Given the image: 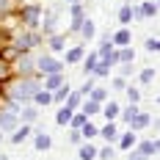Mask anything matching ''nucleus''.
I'll return each mask as SVG.
<instances>
[{
	"label": "nucleus",
	"mask_w": 160,
	"mask_h": 160,
	"mask_svg": "<svg viewBox=\"0 0 160 160\" xmlns=\"http://www.w3.org/2000/svg\"><path fill=\"white\" fill-rule=\"evenodd\" d=\"M36 91H39V83H36L33 78H22V80L14 86L11 97H14V102H28V99H33Z\"/></svg>",
	"instance_id": "1"
},
{
	"label": "nucleus",
	"mask_w": 160,
	"mask_h": 160,
	"mask_svg": "<svg viewBox=\"0 0 160 160\" xmlns=\"http://www.w3.org/2000/svg\"><path fill=\"white\" fill-rule=\"evenodd\" d=\"M19 17H22V22H25L28 28H36V25H39V17H42V6H39V3H31V6H25V8L19 11Z\"/></svg>",
	"instance_id": "2"
},
{
	"label": "nucleus",
	"mask_w": 160,
	"mask_h": 160,
	"mask_svg": "<svg viewBox=\"0 0 160 160\" xmlns=\"http://www.w3.org/2000/svg\"><path fill=\"white\" fill-rule=\"evenodd\" d=\"M39 42H42V36H39V33L25 31V33H19V36H17L14 47H17V50H33L36 44H39Z\"/></svg>",
	"instance_id": "3"
},
{
	"label": "nucleus",
	"mask_w": 160,
	"mask_h": 160,
	"mask_svg": "<svg viewBox=\"0 0 160 160\" xmlns=\"http://www.w3.org/2000/svg\"><path fill=\"white\" fill-rule=\"evenodd\" d=\"M36 66H39L42 75H58V72H61V64H58L55 58H50V55H42V58L36 61Z\"/></svg>",
	"instance_id": "4"
},
{
	"label": "nucleus",
	"mask_w": 160,
	"mask_h": 160,
	"mask_svg": "<svg viewBox=\"0 0 160 160\" xmlns=\"http://www.w3.org/2000/svg\"><path fill=\"white\" fill-rule=\"evenodd\" d=\"M111 42H113V47H127L130 42H132V36H130L127 28H122V31H116V33L111 36Z\"/></svg>",
	"instance_id": "5"
},
{
	"label": "nucleus",
	"mask_w": 160,
	"mask_h": 160,
	"mask_svg": "<svg viewBox=\"0 0 160 160\" xmlns=\"http://www.w3.org/2000/svg\"><path fill=\"white\" fill-rule=\"evenodd\" d=\"M17 127V113L0 111V130H14Z\"/></svg>",
	"instance_id": "6"
},
{
	"label": "nucleus",
	"mask_w": 160,
	"mask_h": 160,
	"mask_svg": "<svg viewBox=\"0 0 160 160\" xmlns=\"http://www.w3.org/2000/svg\"><path fill=\"white\" fill-rule=\"evenodd\" d=\"M97 135H102V138H105V141H108V144H113V141H116V138H119V132H116V124H113V122H108V124H105V127L99 130V132H97Z\"/></svg>",
	"instance_id": "7"
},
{
	"label": "nucleus",
	"mask_w": 160,
	"mask_h": 160,
	"mask_svg": "<svg viewBox=\"0 0 160 160\" xmlns=\"http://www.w3.org/2000/svg\"><path fill=\"white\" fill-rule=\"evenodd\" d=\"M33 66H36V61H33L31 55H22V58L17 61V69H19L22 75H31V72H33Z\"/></svg>",
	"instance_id": "8"
},
{
	"label": "nucleus",
	"mask_w": 160,
	"mask_h": 160,
	"mask_svg": "<svg viewBox=\"0 0 160 160\" xmlns=\"http://www.w3.org/2000/svg\"><path fill=\"white\" fill-rule=\"evenodd\" d=\"M64 86V75L58 72V75H47V80H44V91H52V88H61Z\"/></svg>",
	"instance_id": "9"
},
{
	"label": "nucleus",
	"mask_w": 160,
	"mask_h": 160,
	"mask_svg": "<svg viewBox=\"0 0 160 160\" xmlns=\"http://www.w3.org/2000/svg\"><path fill=\"white\" fill-rule=\"evenodd\" d=\"M99 108H102V113H105V119H108V122H113V119L119 116V111H122L116 102H105V105H99Z\"/></svg>",
	"instance_id": "10"
},
{
	"label": "nucleus",
	"mask_w": 160,
	"mask_h": 160,
	"mask_svg": "<svg viewBox=\"0 0 160 160\" xmlns=\"http://www.w3.org/2000/svg\"><path fill=\"white\" fill-rule=\"evenodd\" d=\"M28 135H31V127H28V124L17 127V130H14V135H11V144H22V141H25Z\"/></svg>",
	"instance_id": "11"
},
{
	"label": "nucleus",
	"mask_w": 160,
	"mask_h": 160,
	"mask_svg": "<svg viewBox=\"0 0 160 160\" xmlns=\"http://www.w3.org/2000/svg\"><path fill=\"white\" fill-rule=\"evenodd\" d=\"M116 141H119L122 149H132V144H135V130H130V132H124V135H119Z\"/></svg>",
	"instance_id": "12"
},
{
	"label": "nucleus",
	"mask_w": 160,
	"mask_h": 160,
	"mask_svg": "<svg viewBox=\"0 0 160 160\" xmlns=\"http://www.w3.org/2000/svg\"><path fill=\"white\" fill-rule=\"evenodd\" d=\"M78 158H80V160H94V158H97V149H94L91 144H83V146L78 149Z\"/></svg>",
	"instance_id": "13"
},
{
	"label": "nucleus",
	"mask_w": 160,
	"mask_h": 160,
	"mask_svg": "<svg viewBox=\"0 0 160 160\" xmlns=\"http://www.w3.org/2000/svg\"><path fill=\"white\" fill-rule=\"evenodd\" d=\"M80 105H83V111H80V113H86L88 119H91L94 113H99V102H94V99H86V102H80Z\"/></svg>",
	"instance_id": "14"
},
{
	"label": "nucleus",
	"mask_w": 160,
	"mask_h": 160,
	"mask_svg": "<svg viewBox=\"0 0 160 160\" xmlns=\"http://www.w3.org/2000/svg\"><path fill=\"white\" fill-rule=\"evenodd\" d=\"M138 152H141L144 158H152V155L158 152V144H155V141H141V146H138Z\"/></svg>",
	"instance_id": "15"
},
{
	"label": "nucleus",
	"mask_w": 160,
	"mask_h": 160,
	"mask_svg": "<svg viewBox=\"0 0 160 160\" xmlns=\"http://www.w3.org/2000/svg\"><path fill=\"white\" fill-rule=\"evenodd\" d=\"M80 33H83V36H86V39H91V36H94V33H97V28H94V22H91V19H86V17H83V22H80Z\"/></svg>",
	"instance_id": "16"
},
{
	"label": "nucleus",
	"mask_w": 160,
	"mask_h": 160,
	"mask_svg": "<svg viewBox=\"0 0 160 160\" xmlns=\"http://www.w3.org/2000/svg\"><path fill=\"white\" fill-rule=\"evenodd\" d=\"M146 124H149V116H146V113H135V119H132V122H130V127L132 130H141V127H146Z\"/></svg>",
	"instance_id": "17"
},
{
	"label": "nucleus",
	"mask_w": 160,
	"mask_h": 160,
	"mask_svg": "<svg viewBox=\"0 0 160 160\" xmlns=\"http://www.w3.org/2000/svg\"><path fill=\"white\" fill-rule=\"evenodd\" d=\"M116 58H119V64H130L132 58H135V52L130 47H119V52H116Z\"/></svg>",
	"instance_id": "18"
},
{
	"label": "nucleus",
	"mask_w": 160,
	"mask_h": 160,
	"mask_svg": "<svg viewBox=\"0 0 160 160\" xmlns=\"http://www.w3.org/2000/svg\"><path fill=\"white\" fill-rule=\"evenodd\" d=\"M33 102H39V105H50V102H52V94H50V91H42V88H39V91L33 94Z\"/></svg>",
	"instance_id": "19"
},
{
	"label": "nucleus",
	"mask_w": 160,
	"mask_h": 160,
	"mask_svg": "<svg viewBox=\"0 0 160 160\" xmlns=\"http://www.w3.org/2000/svg\"><path fill=\"white\" fill-rule=\"evenodd\" d=\"M55 122H58V124H69V122H72V111H69V108H61V111L55 113Z\"/></svg>",
	"instance_id": "20"
},
{
	"label": "nucleus",
	"mask_w": 160,
	"mask_h": 160,
	"mask_svg": "<svg viewBox=\"0 0 160 160\" xmlns=\"http://www.w3.org/2000/svg\"><path fill=\"white\" fill-rule=\"evenodd\" d=\"M80 102H83V97H80L78 91H69V97H66V108H69V111H75Z\"/></svg>",
	"instance_id": "21"
},
{
	"label": "nucleus",
	"mask_w": 160,
	"mask_h": 160,
	"mask_svg": "<svg viewBox=\"0 0 160 160\" xmlns=\"http://www.w3.org/2000/svg\"><path fill=\"white\" fill-rule=\"evenodd\" d=\"M97 61H99V55H97V52H91V55H88V58L83 61V69H86V75H91V72H94Z\"/></svg>",
	"instance_id": "22"
},
{
	"label": "nucleus",
	"mask_w": 160,
	"mask_h": 160,
	"mask_svg": "<svg viewBox=\"0 0 160 160\" xmlns=\"http://www.w3.org/2000/svg\"><path fill=\"white\" fill-rule=\"evenodd\" d=\"M50 144H52V141H50V135H44V132H39V135H36V149H39V152L50 149Z\"/></svg>",
	"instance_id": "23"
},
{
	"label": "nucleus",
	"mask_w": 160,
	"mask_h": 160,
	"mask_svg": "<svg viewBox=\"0 0 160 160\" xmlns=\"http://www.w3.org/2000/svg\"><path fill=\"white\" fill-rule=\"evenodd\" d=\"M130 19H132V6H122V11H119V22H122V25H130Z\"/></svg>",
	"instance_id": "24"
},
{
	"label": "nucleus",
	"mask_w": 160,
	"mask_h": 160,
	"mask_svg": "<svg viewBox=\"0 0 160 160\" xmlns=\"http://www.w3.org/2000/svg\"><path fill=\"white\" fill-rule=\"evenodd\" d=\"M88 99H94V102H99V105H102V102H105V99H108V94H105V88H91V94H88Z\"/></svg>",
	"instance_id": "25"
},
{
	"label": "nucleus",
	"mask_w": 160,
	"mask_h": 160,
	"mask_svg": "<svg viewBox=\"0 0 160 160\" xmlns=\"http://www.w3.org/2000/svg\"><path fill=\"white\" fill-rule=\"evenodd\" d=\"M66 44H64V36H58V33H52V36H50V50H55V52H58V50H64Z\"/></svg>",
	"instance_id": "26"
},
{
	"label": "nucleus",
	"mask_w": 160,
	"mask_h": 160,
	"mask_svg": "<svg viewBox=\"0 0 160 160\" xmlns=\"http://www.w3.org/2000/svg\"><path fill=\"white\" fill-rule=\"evenodd\" d=\"M80 58H83V47H72L66 52V61H69V64H78Z\"/></svg>",
	"instance_id": "27"
},
{
	"label": "nucleus",
	"mask_w": 160,
	"mask_h": 160,
	"mask_svg": "<svg viewBox=\"0 0 160 160\" xmlns=\"http://www.w3.org/2000/svg\"><path fill=\"white\" fill-rule=\"evenodd\" d=\"M97 132H99V130H97L94 124H91V122H86V124L80 127V135H83V138H94Z\"/></svg>",
	"instance_id": "28"
},
{
	"label": "nucleus",
	"mask_w": 160,
	"mask_h": 160,
	"mask_svg": "<svg viewBox=\"0 0 160 160\" xmlns=\"http://www.w3.org/2000/svg\"><path fill=\"white\" fill-rule=\"evenodd\" d=\"M69 91H72L69 86H61V88H58V91L52 94V99H55V102H66V97H69Z\"/></svg>",
	"instance_id": "29"
},
{
	"label": "nucleus",
	"mask_w": 160,
	"mask_h": 160,
	"mask_svg": "<svg viewBox=\"0 0 160 160\" xmlns=\"http://www.w3.org/2000/svg\"><path fill=\"white\" fill-rule=\"evenodd\" d=\"M86 122H88V116H86V113H78V116H72V122H69V124H72L75 130H80Z\"/></svg>",
	"instance_id": "30"
},
{
	"label": "nucleus",
	"mask_w": 160,
	"mask_h": 160,
	"mask_svg": "<svg viewBox=\"0 0 160 160\" xmlns=\"http://www.w3.org/2000/svg\"><path fill=\"white\" fill-rule=\"evenodd\" d=\"M135 113H138V105H135V102H130V108H124L122 116H124V122H132V119H135Z\"/></svg>",
	"instance_id": "31"
},
{
	"label": "nucleus",
	"mask_w": 160,
	"mask_h": 160,
	"mask_svg": "<svg viewBox=\"0 0 160 160\" xmlns=\"http://www.w3.org/2000/svg\"><path fill=\"white\" fill-rule=\"evenodd\" d=\"M91 88H94V78H88V80H86V83L80 86V91H78V94H80V97H88V94H91Z\"/></svg>",
	"instance_id": "32"
},
{
	"label": "nucleus",
	"mask_w": 160,
	"mask_h": 160,
	"mask_svg": "<svg viewBox=\"0 0 160 160\" xmlns=\"http://www.w3.org/2000/svg\"><path fill=\"white\" fill-rule=\"evenodd\" d=\"M97 158H102V160H111V158H113V146L108 144L105 149H99V152H97Z\"/></svg>",
	"instance_id": "33"
},
{
	"label": "nucleus",
	"mask_w": 160,
	"mask_h": 160,
	"mask_svg": "<svg viewBox=\"0 0 160 160\" xmlns=\"http://www.w3.org/2000/svg\"><path fill=\"white\" fill-rule=\"evenodd\" d=\"M146 50L149 52H160V39H146Z\"/></svg>",
	"instance_id": "34"
},
{
	"label": "nucleus",
	"mask_w": 160,
	"mask_h": 160,
	"mask_svg": "<svg viewBox=\"0 0 160 160\" xmlns=\"http://www.w3.org/2000/svg\"><path fill=\"white\" fill-rule=\"evenodd\" d=\"M152 80H155V69H144V72H141V83H152Z\"/></svg>",
	"instance_id": "35"
},
{
	"label": "nucleus",
	"mask_w": 160,
	"mask_h": 160,
	"mask_svg": "<svg viewBox=\"0 0 160 160\" xmlns=\"http://www.w3.org/2000/svg\"><path fill=\"white\" fill-rule=\"evenodd\" d=\"M36 116H39V111H36V108H25V111H22V119H25V122H33Z\"/></svg>",
	"instance_id": "36"
},
{
	"label": "nucleus",
	"mask_w": 160,
	"mask_h": 160,
	"mask_svg": "<svg viewBox=\"0 0 160 160\" xmlns=\"http://www.w3.org/2000/svg\"><path fill=\"white\" fill-rule=\"evenodd\" d=\"M72 19H83V6L80 3H72Z\"/></svg>",
	"instance_id": "37"
},
{
	"label": "nucleus",
	"mask_w": 160,
	"mask_h": 160,
	"mask_svg": "<svg viewBox=\"0 0 160 160\" xmlns=\"http://www.w3.org/2000/svg\"><path fill=\"white\" fill-rule=\"evenodd\" d=\"M124 91H127L130 102H138V99H141V91H138V88H124Z\"/></svg>",
	"instance_id": "38"
},
{
	"label": "nucleus",
	"mask_w": 160,
	"mask_h": 160,
	"mask_svg": "<svg viewBox=\"0 0 160 160\" xmlns=\"http://www.w3.org/2000/svg\"><path fill=\"white\" fill-rule=\"evenodd\" d=\"M113 88H122V91H124V88H127V83H124V78H116V80H113Z\"/></svg>",
	"instance_id": "39"
},
{
	"label": "nucleus",
	"mask_w": 160,
	"mask_h": 160,
	"mask_svg": "<svg viewBox=\"0 0 160 160\" xmlns=\"http://www.w3.org/2000/svg\"><path fill=\"white\" fill-rule=\"evenodd\" d=\"M127 160H146V158L138 152V149H135V152H130V158H127Z\"/></svg>",
	"instance_id": "40"
},
{
	"label": "nucleus",
	"mask_w": 160,
	"mask_h": 160,
	"mask_svg": "<svg viewBox=\"0 0 160 160\" xmlns=\"http://www.w3.org/2000/svg\"><path fill=\"white\" fill-rule=\"evenodd\" d=\"M80 141H83V135H80V130H78V132H72V144H80Z\"/></svg>",
	"instance_id": "41"
},
{
	"label": "nucleus",
	"mask_w": 160,
	"mask_h": 160,
	"mask_svg": "<svg viewBox=\"0 0 160 160\" xmlns=\"http://www.w3.org/2000/svg\"><path fill=\"white\" fill-rule=\"evenodd\" d=\"M8 6H11V0H0V11H8Z\"/></svg>",
	"instance_id": "42"
},
{
	"label": "nucleus",
	"mask_w": 160,
	"mask_h": 160,
	"mask_svg": "<svg viewBox=\"0 0 160 160\" xmlns=\"http://www.w3.org/2000/svg\"><path fill=\"white\" fill-rule=\"evenodd\" d=\"M155 144H158V155H160V141H155Z\"/></svg>",
	"instance_id": "43"
},
{
	"label": "nucleus",
	"mask_w": 160,
	"mask_h": 160,
	"mask_svg": "<svg viewBox=\"0 0 160 160\" xmlns=\"http://www.w3.org/2000/svg\"><path fill=\"white\" fill-rule=\"evenodd\" d=\"M0 160H8V158H6V155H0Z\"/></svg>",
	"instance_id": "44"
},
{
	"label": "nucleus",
	"mask_w": 160,
	"mask_h": 160,
	"mask_svg": "<svg viewBox=\"0 0 160 160\" xmlns=\"http://www.w3.org/2000/svg\"><path fill=\"white\" fill-rule=\"evenodd\" d=\"M69 3H78V0H69Z\"/></svg>",
	"instance_id": "45"
},
{
	"label": "nucleus",
	"mask_w": 160,
	"mask_h": 160,
	"mask_svg": "<svg viewBox=\"0 0 160 160\" xmlns=\"http://www.w3.org/2000/svg\"><path fill=\"white\" fill-rule=\"evenodd\" d=\"M158 6H160V3H158Z\"/></svg>",
	"instance_id": "46"
}]
</instances>
